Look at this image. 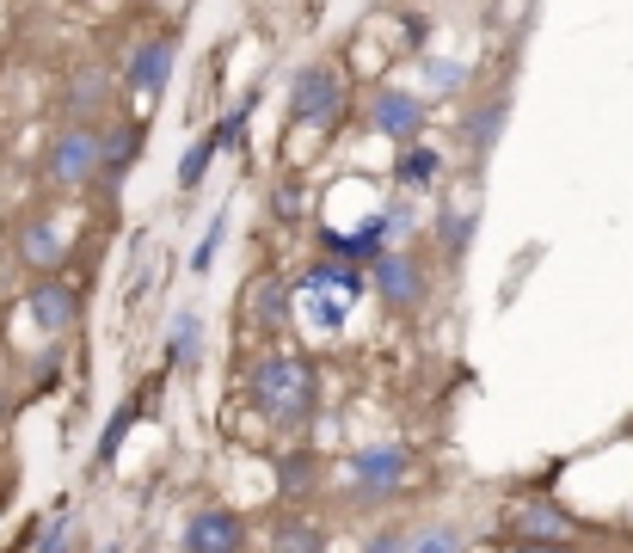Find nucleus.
<instances>
[{
    "instance_id": "12",
    "label": "nucleus",
    "mask_w": 633,
    "mask_h": 553,
    "mask_svg": "<svg viewBox=\"0 0 633 553\" xmlns=\"http://www.w3.org/2000/svg\"><path fill=\"white\" fill-rule=\"evenodd\" d=\"M136 154H142V129L129 117H117L105 129V172H99V184H111V191H117V184L129 179V167H136Z\"/></svg>"
},
{
    "instance_id": "23",
    "label": "nucleus",
    "mask_w": 633,
    "mask_h": 553,
    "mask_svg": "<svg viewBox=\"0 0 633 553\" xmlns=\"http://www.w3.org/2000/svg\"><path fill=\"white\" fill-rule=\"evenodd\" d=\"M222 234H228V215H216V228H210V234H203V240H197V259H191V264H197V271H210V259H216V252H222Z\"/></svg>"
},
{
    "instance_id": "1",
    "label": "nucleus",
    "mask_w": 633,
    "mask_h": 553,
    "mask_svg": "<svg viewBox=\"0 0 633 553\" xmlns=\"http://www.w3.org/2000/svg\"><path fill=\"white\" fill-rule=\"evenodd\" d=\"M252 399L271 425H302L314 413V363L302 357H264L252 369Z\"/></svg>"
},
{
    "instance_id": "3",
    "label": "nucleus",
    "mask_w": 633,
    "mask_h": 553,
    "mask_svg": "<svg viewBox=\"0 0 633 553\" xmlns=\"http://www.w3.org/2000/svg\"><path fill=\"white\" fill-rule=\"evenodd\" d=\"M505 535L517 548H535V541H578V517L554 498H523V505L505 510Z\"/></svg>"
},
{
    "instance_id": "22",
    "label": "nucleus",
    "mask_w": 633,
    "mask_h": 553,
    "mask_svg": "<svg viewBox=\"0 0 633 553\" xmlns=\"http://www.w3.org/2000/svg\"><path fill=\"white\" fill-rule=\"evenodd\" d=\"M363 553H412V535L406 529H382V535L363 541Z\"/></svg>"
},
{
    "instance_id": "8",
    "label": "nucleus",
    "mask_w": 633,
    "mask_h": 553,
    "mask_svg": "<svg viewBox=\"0 0 633 553\" xmlns=\"http://www.w3.org/2000/svg\"><path fill=\"white\" fill-rule=\"evenodd\" d=\"M375 295H382L387 307H418L425 302V271H418V259L382 252V259H375Z\"/></svg>"
},
{
    "instance_id": "16",
    "label": "nucleus",
    "mask_w": 633,
    "mask_h": 553,
    "mask_svg": "<svg viewBox=\"0 0 633 553\" xmlns=\"http://www.w3.org/2000/svg\"><path fill=\"white\" fill-rule=\"evenodd\" d=\"M111 92V80H105V68H80L75 75V87H68V111H93L99 99Z\"/></svg>"
},
{
    "instance_id": "24",
    "label": "nucleus",
    "mask_w": 633,
    "mask_h": 553,
    "mask_svg": "<svg viewBox=\"0 0 633 553\" xmlns=\"http://www.w3.org/2000/svg\"><path fill=\"white\" fill-rule=\"evenodd\" d=\"M517 553H578L572 541H535V548H517Z\"/></svg>"
},
{
    "instance_id": "15",
    "label": "nucleus",
    "mask_w": 633,
    "mask_h": 553,
    "mask_svg": "<svg viewBox=\"0 0 633 553\" xmlns=\"http://www.w3.org/2000/svg\"><path fill=\"white\" fill-rule=\"evenodd\" d=\"M412 553H467V541L455 522H425V529H412Z\"/></svg>"
},
{
    "instance_id": "10",
    "label": "nucleus",
    "mask_w": 633,
    "mask_h": 553,
    "mask_svg": "<svg viewBox=\"0 0 633 553\" xmlns=\"http://www.w3.org/2000/svg\"><path fill=\"white\" fill-rule=\"evenodd\" d=\"M172 56H179V44L172 37H148V44H136V56L124 61V87L129 92H160L172 75Z\"/></svg>"
},
{
    "instance_id": "11",
    "label": "nucleus",
    "mask_w": 633,
    "mask_h": 553,
    "mask_svg": "<svg viewBox=\"0 0 633 553\" xmlns=\"http://www.w3.org/2000/svg\"><path fill=\"white\" fill-rule=\"evenodd\" d=\"M19 259L32 264L37 276H56V271L68 264L63 228H56V222H25V228H19Z\"/></svg>"
},
{
    "instance_id": "19",
    "label": "nucleus",
    "mask_w": 633,
    "mask_h": 553,
    "mask_svg": "<svg viewBox=\"0 0 633 553\" xmlns=\"http://www.w3.org/2000/svg\"><path fill=\"white\" fill-rule=\"evenodd\" d=\"M437 179V154L431 148H412L400 160V184H431Z\"/></svg>"
},
{
    "instance_id": "17",
    "label": "nucleus",
    "mask_w": 633,
    "mask_h": 553,
    "mask_svg": "<svg viewBox=\"0 0 633 553\" xmlns=\"http://www.w3.org/2000/svg\"><path fill=\"white\" fill-rule=\"evenodd\" d=\"M498 123H505V99H486V105L467 117V142L486 154V148H493V136H498Z\"/></svg>"
},
{
    "instance_id": "14",
    "label": "nucleus",
    "mask_w": 633,
    "mask_h": 553,
    "mask_svg": "<svg viewBox=\"0 0 633 553\" xmlns=\"http://www.w3.org/2000/svg\"><path fill=\"white\" fill-rule=\"evenodd\" d=\"M271 553H326V535L308 517H283L278 535H271Z\"/></svg>"
},
{
    "instance_id": "18",
    "label": "nucleus",
    "mask_w": 633,
    "mask_h": 553,
    "mask_svg": "<svg viewBox=\"0 0 633 553\" xmlns=\"http://www.w3.org/2000/svg\"><path fill=\"white\" fill-rule=\"evenodd\" d=\"M216 142H222V136H197V142H191L185 167H179V184H185V191H191V184H203V167L216 160Z\"/></svg>"
},
{
    "instance_id": "25",
    "label": "nucleus",
    "mask_w": 633,
    "mask_h": 553,
    "mask_svg": "<svg viewBox=\"0 0 633 553\" xmlns=\"http://www.w3.org/2000/svg\"><path fill=\"white\" fill-rule=\"evenodd\" d=\"M25 553H44V548H25Z\"/></svg>"
},
{
    "instance_id": "7",
    "label": "nucleus",
    "mask_w": 633,
    "mask_h": 553,
    "mask_svg": "<svg viewBox=\"0 0 633 553\" xmlns=\"http://www.w3.org/2000/svg\"><path fill=\"white\" fill-rule=\"evenodd\" d=\"M370 123L387 142H412L418 129H425V99H412L406 87H382L370 105Z\"/></svg>"
},
{
    "instance_id": "21",
    "label": "nucleus",
    "mask_w": 633,
    "mask_h": 553,
    "mask_svg": "<svg viewBox=\"0 0 633 553\" xmlns=\"http://www.w3.org/2000/svg\"><path fill=\"white\" fill-rule=\"evenodd\" d=\"M172 351H179V363L197 357V314H179V320H172Z\"/></svg>"
},
{
    "instance_id": "4",
    "label": "nucleus",
    "mask_w": 633,
    "mask_h": 553,
    "mask_svg": "<svg viewBox=\"0 0 633 553\" xmlns=\"http://www.w3.org/2000/svg\"><path fill=\"white\" fill-rule=\"evenodd\" d=\"M290 111H295V123H314V129L339 123V111H344V87H339V75H332L326 61H308V68L295 75Z\"/></svg>"
},
{
    "instance_id": "9",
    "label": "nucleus",
    "mask_w": 633,
    "mask_h": 553,
    "mask_svg": "<svg viewBox=\"0 0 633 553\" xmlns=\"http://www.w3.org/2000/svg\"><path fill=\"white\" fill-rule=\"evenodd\" d=\"M25 307H32V320L44 326V332H68V326L80 320V295L68 290L63 276H37L32 295H25Z\"/></svg>"
},
{
    "instance_id": "2",
    "label": "nucleus",
    "mask_w": 633,
    "mask_h": 553,
    "mask_svg": "<svg viewBox=\"0 0 633 553\" xmlns=\"http://www.w3.org/2000/svg\"><path fill=\"white\" fill-rule=\"evenodd\" d=\"M99 172H105V129L68 123L44 154V179L56 184V191H87V184H99Z\"/></svg>"
},
{
    "instance_id": "13",
    "label": "nucleus",
    "mask_w": 633,
    "mask_h": 553,
    "mask_svg": "<svg viewBox=\"0 0 633 553\" xmlns=\"http://www.w3.org/2000/svg\"><path fill=\"white\" fill-rule=\"evenodd\" d=\"M283 307H290V295H283L278 276H259V283L247 290V320L259 326V332H278V326H283Z\"/></svg>"
},
{
    "instance_id": "6",
    "label": "nucleus",
    "mask_w": 633,
    "mask_h": 553,
    "mask_svg": "<svg viewBox=\"0 0 633 553\" xmlns=\"http://www.w3.org/2000/svg\"><path fill=\"white\" fill-rule=\"evenodd\" d=\"M240 548H247V529H240V517H234L228 505L191 510V522H185V553H240Z\"/></svg>"
},
{
    "instance_id": "5",
    "label": "nucleus",
    "mask_w": 633,
    "mask_h": 553,
    "mask_svg": "<svg viewBox=\"0 0 633 553\" xmlns=\"http://www.w3.org/2000/svg\"><path fill=\"white\" fill-rule=\"evenodd\" d=\"M412 449L406 443H375V449H357L351 455V479L357 492H370V498H387L394 486H406V474H412Z\"/></svg>"
},
{
    "instance_id": "20",
    "label": "nucleus",
    "mask_w": 633,
    "mask_h": 553,
    "mask_svg": "<svg viewBox=\"0 0 633 553\" xmlns=\"http://www.w3.org/2000/svg\"><path fill=\"white\" fill-rule=\"evenodd\" d=\"M68 541H75V522H68V510H63V517H49V522H44L37 548H44V553H68Z\"/></svg>"
}]
</instances>
